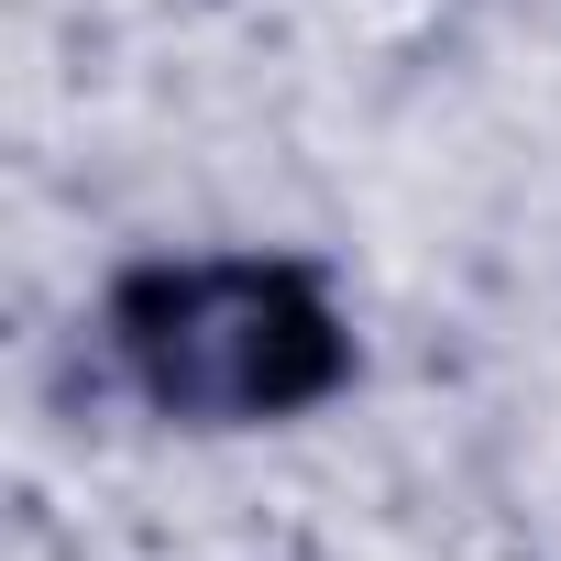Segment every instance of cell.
<instances>
[{
    "label": "cell",
    "instance_id": "6da1fadb",
    "mask_svg": "<svg viewBox=\"0 0 561 561\" xmlns=\"http://www.w3.org/2000/svg\"><path fill=\"white\" fill-rule=\"evenodd\" d=\"M122 364L176 419H275L342 375V331L287 264H165L122 287Z\"/></svg>",
    "mask_w": 561,
    "mask_h": 561
}]
</instances>
